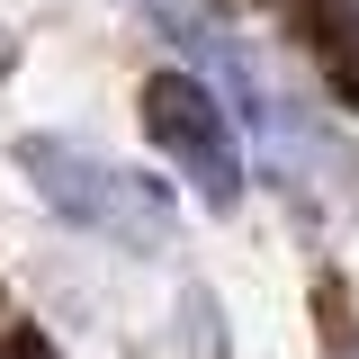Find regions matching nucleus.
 Returning a JSON list of instances; mask_svg holds the SVG:
<instances>
[{"instance_id": "f03ea898", "label": "nucleus", "mask_w": 359, "mask_h": 359, "mask_svg": "<svg viewBox=\"0 0 359 359\" xmlns=\"http://www.w3.org/2000/svg\"><path fill=\"white\" fill-rule=\"evenodd\" d=\"M144 135L189 171V189H198L207 207H233V198H243V144H233V117H224V99L198 81V72L171 63V72L144 81Z\"/></svg>"}, {"instance_id": "f257e3e1", "label": "nucleus", "mask_w": 359, "mask_h": 359, "mask_svg": "<svg viewBox=\"0 0 359 359\" xmlns=\"http://www.w3.org/2000/svg\"><path fill=\"white\" fill-rule=\"evenodd\" d=\"M18 171L36 180L72 224H90V233H117V243H162V233H171V198L144 189L135 171H117V162L81 153V144L27 135V144H18Z\"/></svg>"}, {"instance_id": "7ed1b4c3", "label": "nucleus", "mask_w": 359, "mask_h": 359, "mask_svg": "<svg viewBox=\"0 0 359 359\" xmlns=\"http://www.w3.org/2000/svg\"><path fill=\"white\" fill-rule=\"evenodd\" d=\"M351 359H359V351H351Z\"/></svg>"}]
</instances>
